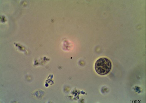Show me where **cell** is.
Masks as SVG:
<instances>
[{
	"label": "cell",
	"instance_id": "1",
	"mask_svg": "<svg viewBox=\"0 0 146 103\" xmlns=\"http://www.w3.org/2000/svg\"><path fill=\"white\" fill-rule=\"evenodd\" d=\"M111 67V63L109 59L106 58H101L96 61L94 68L98 74L105 75L110 72Z\"/></svg>",
	"mask_w": 146,
	"mask_h": 103
}]
</instances>
